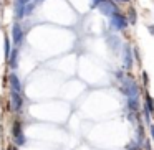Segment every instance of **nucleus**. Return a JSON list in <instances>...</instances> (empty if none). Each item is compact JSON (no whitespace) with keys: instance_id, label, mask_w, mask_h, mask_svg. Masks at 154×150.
I'll use <instances>...</instances> for the list:
<instances>
[{"instance_id":"obj_1","label":"nucleus","mask_w":154,"mask_h":150,"mask_svg":"<svg viewBox=\"0 0 154 150\" xmlns=\"http://www.w3.org/2000/svg\"><path fill=\"white\" fill-rule=\"evenodd\" d=\"M116 78L121 81V91H123V94L126 96V99L128 97H139V86H137V83L133 78L123 76L121 71L116 73Z\"/></svg>"},{"instance_id":"obj_2","label":"nucleus","mask_w":154,"mask_h":150,"mask_svg":"<svg viewBox=\"0 0 154 150\" xmlns=\"http://www.w3.org/2000/svg\"><path fill=\"white\" fill-rule=\"evenodd\" d=\"M128 23H129V20H128V17L124 13H114L113 17L109 18V28L114 31H121L124 30V28L128 27Z\"/></svg>"},{"instance_id":"obj_3","label":"nucleus","mask_w":154,"mask_h":150,"mask_svg":"<svg viewBox=\"0 0 154 150\" xmlns=\"http://www.w3.org/2000/svg\"><path fill=\"white\" fill-rule=\"evenodd\" d=\"M98 8H100V12L104 15V17H109V18L113 17L114 13H118V5L114 4L113 0H104Z\"/></svg>"},{"instance_id":"obj_4","label":"nucleus","mask_w":154,"mask_h":150,"mask_svg":"<svg viewBox=\"0 0 154 150\" xmlns=\"http://www.w3.org/2000/svg\"><path fill=\"white\" fill-rule=\"evenodd\" d=\"M12 135H14V140L17 145H23L25 143V135H23V129H22V122L15 120L14 127H12Z\"/></svg>"},{"instance_id":"obj_5","label":"nucleus","mask_w":154,"mask_h":150,"mask_svg":"<svg viewBox=\"0 0 154 150\" xmlns=\"http://www.w3.org/2000/svg\"><path fill=\"white\" fill-rule=\"evenodd\" d=\"M133 53H134V50H131L129 45L123 46V68L126 71H129L133 68Z\"/></svg>"},{"instance_id":"obj_6","label":"nucleus","mask_w":154,"mask_h":150,"mask_svg":"<svg viewBox=\"0 0 154 150\" xmlns=\"http://www.w3.org/2000/svg\"><path fill=\"white\" fill-rule=\"evenodd\" d=\"M10 106L14 110H20L23 107V96L18 91H10Z\"/></svg>"},{"instance_id":"obj_7","label":"nucleus","mask_w":154,"mask_h":150,"mask_svg":"<svg viewBox=\"0 0 154 150\" xmlns=\"http://www.w3.org/2000/svg\"><path fill=\"white\" fill-rule=\"evenodd\" d=\"M12 41H14L17 46H20L23 43V28H22L20 23H15L12 27Z\"/></svg>"},{"instance_id":"obj_8","label":"nucleus","mask_w":154,"mask_h":150,"mask_svg":"<svg viewBox=\"0 0 154 150\" xmlns=\"http://www.w3.org/2000/svg\"><path fill=\"white\" fill-rule=\"evenodd\" d=\"M32 0H15V18H22L25 17V10H27L28 4Z\"/></svg>"},{"instance_id":"obj_9","label":"nucleus","mask_w":154,"mask_h":150,"mask_svg":"<svg viewBox=\"0 0 154 150\" xmlns=\"http://www.w3.org/2000/svg\"><path fill=\"white\" fill-rule=\"evenodd\" d=\"M8 84H10V91H18V93H22V83H20L17 74L12 73L10 76H8Z\"/></svg>"},{"instance_id":"obj_10","label":"nucleus","mask_w":154,"mask_h":150,"mask_svg":"<svg viewBox=\"0 0 154 150\" xmlns=\"http://www.w3.org/2000/svg\"><path fill=\"white\" fill-rule=\"evenodd\" d=\"M128 110L129 112H137L139 110V101H137V97H128Z\"/></svg>"},{"instance_id":"obj_11","label":"nucleus","mask_w":154,"mask_h":150,"mask_svg":"<svg viewBox=\"0 0 154 150\" xmlns=\"http://www.w3.org/2000/svg\"><path fill=\"white\" fill-rule=\"evenodd\" d=\"M4 53H5V60H8L12 54V48H10V38L8 35H4Z\"/></svg>"},{"instance_id":"obj_12","label":"nucleus","mask_w":154,"mask_h":150,"mask_svg":"<svg viewBox=\"0 0 154 150\" xmlns=\"http://www.w3.org/2000/svg\"><path fill=\"white\" fill-rule=\"evenodd\" d=\"M17 60H18V48L17 50H14L12 51V54H10V58H8V66L12 68V69H15L17 68Z\"/></svg>"},{"instance_id":"obj_13","label":"nucleus","mask_w":154,"mask_h":150,"mask_svg":"<svg viewBox=\"0 0 154 150\" xmlns=\"http://www.w3.org/2000/svg\"><path fill=\"white\" fill-rule=\"evenodd\" d=\"M144 106L147 107V110H149L151 114H154V99L151 97V94H146V104Z\"/></svg>"},{"instance_id":"obj_14","label":"nucleus","mask_w":154,"mask_h":150,"mask_svg":"<svg viewBox=\"0 0 154 150\" xmlns=\"http://www.w3.org/2000/svg\"><path fill=\"white\" fill-rule=\"evenodd\" d=\"M126 150H141V143L137 140H133V142H129L126 145Z\"/></svg>"},{"instance_id":"obj_15","label":"nucleus","mask_w":154,"mask_h":150,"mask_svg":"<svg viewBox=\"0 0 154 150\" xmlns=\"http://www.w3.org/2000/svg\"><path fill=\"white\" fill-rule=\"evenodd\" d=\"M108 43H109V46H113L114 51L118 50V46H119V40H118L116 37H109L108 38Z\"/></svg>"},{"instance_id":"obj_16","label":"nucleus","mask_w":154,"mask_h":150,"mask_svg":"<svg viewBox=\"0 0 154 150\" xmlns=\"http://www.w3.org/2000/svg\"><path fill=\"white\" fill-rule=\"evenodd\" d=\"M128 18H129V23H136V10H134V8H129Z\"/></svg>"},{"instance_id":"obj_17","label":"nucleus","mask_w":154,"mask_h":150,"mask_svg":"<svg viewBox=\"0 0 154 150\" xmlns=\"http://www.w3.org/2000/svg\"><path fill=\"white\" fill-rule=\"evenodd\" d=\"M143 83L146 84V86L149 84V78H147V73H146V71H143Z\"/></svg>"},{"instance_id":"obj_18","label":"nucleus","mask_w":154,"mask_h":150,"mask_svg":"<svg viewBox=\"0 0 154 150\" xmlns=\"http://www.w3.org/2000/svg\"><path fill=\"white\" fill-rule=\"evenodd\" d=\"M149 132H151V137H152V140H154V125L152 124L149 125Z\"/></svg>"},{"instance_id":"obj_19","label":"nucleus","mask_w":154,"mask_h":150,"mask_svg":"<svg viewBox=\"0 0 154 150\" xmlns=\"http://www.w3.org/2000/svg\"><path fill=\"white\" fill-rule=\"evenodd\" d=\"M144 147H146V150H151V143H149V140H146V142H144Z\"/></svg>"},{"instance_id":"obj_20","label":"nucleus","mask_w":154,"mask_h":150,"mask_svg":"<svg viewBox=\"0 0 154 150\" xmlns=\"http://www.w3.org/2000/svg\"><path fill=\"white\" fill-rule=\"evenodd\" d=\"M147 30H149L151 35H154V25H149V27H147Z\"/></svg>"},{"instance_id":"obj_21","label":"nucleus","mask_w":154,"mask_h":150,"mask_svg":"<svg viewBox=\"0 0 154 150\" xmlns=\"http://www.w3.org/2000/svg\"><path fill=\"white\" fill-rule=\"evenodd\" d=\"M7 150H18V149H17V147H14V145H12V147H8Z\"/></svg>"},{"instance_id":"obj_22","label":"nucleus","mask_w":154,"mask_h":150,"mask_svg":"<svg viewBox=\"0 0 154 150\" xmlns=\"http://www.w3.org/2000/svg\"><path fill=\"white\" fill-rule=\"evenodd\" d=\"M118 2H129V0H118Z\"/></svg>"}]
</instances>
